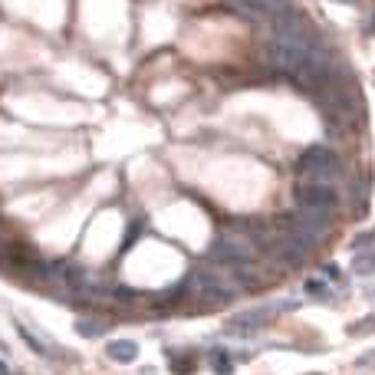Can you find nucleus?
Segmentation results:
<instances>
[{
    "instance_id": "obj_1",
    "label": "nucleus",
    "mask_w": 375,
    "mask_h": 375,
    "mask_svg": "<svg viewBox=\"0 0 375 375\" xmlns=\"http://www.w3.org/2000/svg\"><path fill=\"white\" fill-rule=\"evenodd\" d=\"M303 175L310 185H329L336 178V158L329 149H310L303 155Z\"/></svg>"
},
{
    "instance_id": "obj_2",
    "label": "nucleus",
    "mask_w": 375,
    "mask_h": 375,
    "mask_svg": "<svg viewBox=\"0 0 375 375\" xmlns=\"http://www.w3.org/2000/svg\"><path fill=\"white\" fill-rule=\"evenodd\" d=\"M300 204L306 211H326L333 204V188L329 185H310L300 191Z\"/></svg>"
},
{
    "instance_id": "obj_3",
    "label": "nucleus",
    "mask_w": 375,
    "mask_h": 375,
    "mask_svg": "<svg viewBox=\"0 0 375 375\" xmlns=\"http://www.w3.org/2000/svg\"><path fill=\"white\" fill-rule=\"evenodd\" d=\"M109 352H112L115 359H132V356H135V346H132V342H112Z\"/></svg>"
},
{
    "instance_id": "obj_4",
    "label": "nucleus",
    "mask_w": 375,
    "mask_h": 375,
    "mask_svg": "<svg viewBox=\"0 0 375 375\" xmlns=\"http://www.w3.org/2000/svg\"><path fill=\"white\" fill-rule=\"evenodd\" d=\"M0 375H10V369H7V365L0 362Z\"/></svg>"
}]
</instances>
